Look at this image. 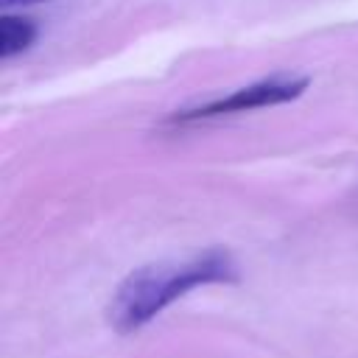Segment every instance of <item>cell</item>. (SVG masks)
<instances>
[{
  "label": "cell",
  "instance_id": "1",
  "mask_svg": "<svg viewBox=\"0 0 358 358\" xmlns=\"http://www.w3.org/2000/svg\"><path fill=\"white\" fill-rule=\"evenodd\" d=\"M218 282H238V263L227 249L140 266L117 285L109 302V322L120 333H134L193 288Z\"/></svg>",
  "mask_w": 358,
  "mask_h": 358
},
{
  "label": "cell",
  "instance_id": "2",
  "mask_svg": "<svg viewBox=\"0 0 358 358\" xmlns=\"http://www.w3.org/2000/svg\"><path fill=\"white\" fill-rule=\"evenodd\" d=\"M308 87H310L308 76L277 73V76L260 78L255 84H246V87H241L224 98L201 103L196 109H182L171 120L173 123H190V120H207V117H221V115H232V112H252V109H263V106H277V103L296 101Z\"/></svg>",
  "mask_w": 358,
  "mask_h": 358
},
{
  "label": "cell",
  "instance_id": "3",
  "mask_svg": "<svg viewBox=\"0 0 358 358\" xmlns=\"http://www.w3.org/2000/svg\"><path fill=\"white\" fill-rule=\"evenodd\" d=\"M34 39H36V25L28 17H14V14L0 17V59H11L28 50Z\"/></svg>",
  "mask_w": 358,
  "mask_h": 358
},
{
  "label": "cell",
  "instance_id": "4",
  "mask_svg": "<svg viewBox=\"0 0 358 358\" xmlns=\"http://www.w3.org/2000/svg\"><path fill=\"white\" fill-rule=\"evenodd\" d=\"M0 3L3 6H20V3L25 6V3H42V0H0Z\"/></svg>",
  "mask_w": 358,
  "mask_h": 358
}]
</instances>
